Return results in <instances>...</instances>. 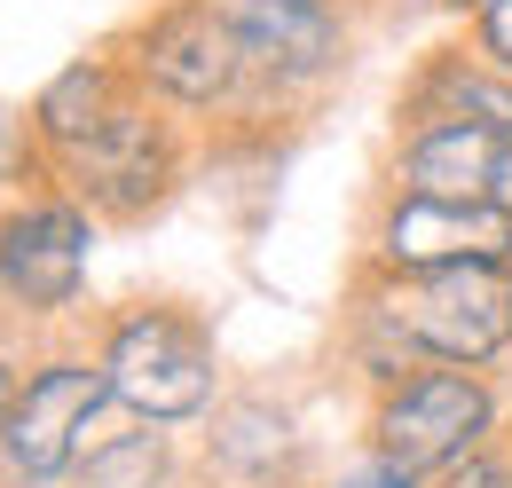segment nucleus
Listing matches in <instances>:
<instances>
[{
	"label": "nucleus",
	"mask_w": 512,
	"mask_h": 488,
	"mask_svg": "<svg viewBox=\"0 0 512 488\" xmlns=\"http://www.w3.org/2000/svg\"><path fill=\"white\" fill-rule=\"evenodd\" d=\"M95 363L111 378V402L134 426H205L229 394V370L213 347V323L182 300H127L95 323Z\"/></svg>",
	"instance_id": "nucleus-1"
},
{
	"label": "nucleus",
	"mask_w": 512,
	"mask_h": 488,
	"mask_svg": "<svg viewBox=\"0 0 512 488\" xmlns=\"http://www.w3.org/2000/svg\"><path fill=\"white\" fill-rule=\"evenodd\" d=\"M245 48V126L268 134L284 119H308L323 95L355 71L363 48V0H213Z\"/></svg>",
	"instance_id": "nucleus-2"
},
{
	"label": "nucleus",
	"mask_w": 512,
	"mask_h": 488,
	"mask_svg": "<svg viewBox=\"0 0 512 488\" xmlns=\"http://www.w3.org/2000/svg\"><path fill=\"white\" fill-rule=\"evenodd\" d=\"M111 48L127 63L134 95H150L190 134L245 126V95H253L245 87V48H237V32L213 0H150L111 32Z\"/></svg>",
	"instance_id": "nucleus-3"
},
{
	"label": "nucleus",
	"mask_w": 512,
	"mask_h": 488,
	"mask_svg": "<svg viewBox=\"0 0 512 488\" xmlns=\"http://www.w3.org/2000/svg\"><path fill=\"white\" fill-rule=\"evenodd\" d=\"M95 229L103 221L56 182L0 189V339L8 331H48L87 300Z\"/></svg>",
	"instance_id": "nucleus-4"
},
{
	"label": "nucleus",
	"mask_w": 512,
	"mask_h": 488,
	"mask_svg": "<svg viewBox=\"0 0 512 488\" xmlns=\"http://www.w3.org/2000/svg\"><path fill=\"white\" fill-rule=\"evenodd\" d=\"M190 158H197L190 126L166 119L150 95H127V103L95 126L71 158H56L40 182L71 189L103 229H134V221H150L174 189L190 182Z\"/></svg>",
	"instance_id": "nucleus-5"
},
{
	"label": "nucleus",
	"mask_w": 512,
	"mask_h": 488,
	"mask_svg": "<svg viewBox=\"0 0 512 488\" xmlns=\"http://www.w3.org/2000/svg\"><path fill=\"white\" fill-rule=\"evenodd\" d=\"M497 433H505V386L489 370L418 363L363 402V449L402 465V473H418V481H434L442 465L473 457Z\"/></svg>",
	"instance_id": "nucleus-6"
},
{
	"label": "nucleus",
	"mask_w": 512,
	"mask_h": 488,
	"mask_svg": "<svg viewBox=\"0 0 512 488\" xmlns=\"http://www.w3.org/2000/svg\"><path fill=\"white\" fill-rule=\"evenodd\" d=\"M355 276L379 284L386 315L402 323V339H410L418 363L497 370L512 355V260L505 252L449 260V268H426V276H386V268L355 260Z\"/></svg>",
	"instance_id": "nucleus-7"
},
{
	"label": "nucleus",
	"mask_w": 512,
	"mask_h": 488,
	"mask_svg": "<svg viewBox=\"0 0 512 488\" xmlns=\"http://www.w3.org/2000/svg\"><path fill=\"white\" fill-rule=\"evenodd\" d=\"M111 410H119L111 402V378H103L87 339L79 347H40L32 370H24V394L8 410V426H0V457L24 481L56 488V481L79 473V457L95 449V433H103Z\"/></svg>",
	"instance_id": "nucleus-8"
},
{
	"label": "nucleus",
	"mask_w": 512,
	"mask_h": 488,
	"mask_svg": "<svg viewBox=\"0 0 512 488\" xmlns=\"http://www.w3.org/2000/svg\"><path fill=\"white\" fill-rule=\"evenodd\" d=\"M308 426L284 394L268 386H229L221 410L205 418L197 441V481L205 488H308Z\"/></svg>",
	"instance_id": "nucleus-9"
},
{
	"label": "nucleus",
	"mask_w": 512,
	"mask_h": 488,
	"mask_svg": "<svg viewBox=\"0 0 512 488\" xmlns=\"http://www.w3.org/2000/svg\"><path fill=\"white\" fill-rule=\"evenodd\" d=\"M512 244V213L497 205H442V197H402V189H379L371 213H363V268H386V276H426V268H449V260H489Z\"/></svg>",
	"instance_id": "nucleus-10"
},
{
	"label": "nucleus",
	"mask_w": 512,
	"mask_h": 488,
	"mask_svg": "<svg viewBox=\"0 0 512 488\" xmlns=\"http://www.w3.org/2000/svg\"><path fill=\"white\" fill-rule=\"evenodd\" d=\"M127 95H134V79H127V63H119L111 40L87 48V56H71V63H56V71L32 87V103H24V166H32V182H40L56 158H71Z\"/></svg>",
	"instance_id": "nucleus-11"
},
{
	"label": "nucleus",
	"mask_w": 512,
	"mask_h": 488,
	"mask_svg": "<svg viewBox=\"0 0 512 488\" xmlns=\"http://www.w3.org/2000/svg\"><path fill=\"white\" fill-rule=\"evenodd\" d=\"M497 126L481 119H402L394 150H386L379 189L402 197H442V205H489V174H497Z\"/></svg>",
	"instance_id": "nucleus-12"
},
{
	"label": "nucleus",
	"mask_w": 512,
	"mask_h": 488,
	"mask_svg": "<svg viewBox=\"0 0 512 488\" xmlns=\"http://www.w3.org/2000/svg\"><path fill=\"white\" fill-rule=\"evenodd\" d=\"M182 481V449L166 426H119V433H95V449L79 457L71 488H174Z\"/></svg>",
	"instance_id": "nucleus-13"
},
{
	"label": "nucleus",
	"mask_w": 512,
	"mask_h": 488,
	"mask_svg": "<svg viewBox=\"0 0 512 488\" xmlns=\"http://www.w3.org/2000/svg\"><path fill=\"white\" fill-rule=\"evenodd\" d=\"M426 488H512V433H497V441H481L473 457L442 465Z\"/></svg>",
	"instance_id": "nucleus-14"
},
{
	"label": "nucleus",
	"mask_w": 512,
	"mask_h": 488,
	"mask_svg": "<svg viewBox=\"0 0 512 488\" xmlns=\"http://www.w3.org/2000/svg\"><path fill=\"white\" fill-rule=\"evenodd\" d=\"M465 48L489 63V71L512 79V0H481V8L465 16Z\"/></svg>",
	"instance_id": "nucleus-15"
},
{
	"label": "nucleus",
	"mask_w": 512,
	"mask_h": 488,
	"mask_svg": "<svg viewBox=\"0 0 512 488\" xmlns=\"http://www.w3.org/2000/svg\"><path fill=\"white\" fill-rule=\"evenodd\" d=\"M323 488H426V481H418V473H402V465H386V457H371V449H363V457H355V465H347L339 481H323Z\"/></svg>",
	"instance_id": "nucleus-16"
},
{
	"label": "nucleus",
	"mask_w": 512,
	"mask_h": 488,
	"mask_svg": "<svg viewBox=\"0 0 512 488\" xmlns=\"http://www.w3.org/2000/svg\"><path fill=\"white\" fill-rule=\"evenodd\" d=\"M24 370H32V355H16V339H0V426H8L16 394H24Z\"/></svg>",
	"instance_id": "nucleus-17"
},
{
	"label": "nucleus",
	"mask_w": 512,
	"mask_h": 488,
	"mask_svg": "<svg viewBox=\"0 0 512 488\" xmlns=\"http://www.w3.org/2000/svg\"><path fill=\"white\" fill-rule=\"evenodd\" d=\"M489 205H497V213H512V134L497 142V174H489Z\"/></svg>",
	"instance_id": "nucleus-18"
},
{
	"label": "nucleus",
	"mask_w": 512,
	"mask_h": 488,
	"mask_svg": "<svg viewBox=\"0 0 512 488\" xmlns=\"http://www.w3.org/2000/svg\"><path fill=\"white\" fill-rule=\"evenodd\" d=\"M434 8H442V16H457V24H465V16L481 8V0H434Z\"/></svg>",
	"instance_id": "nucleus-19"
},
{
	"label": "nucleus",
	"mask_w": 512,
	"mask_h": 488,
	"mask_svg": "<svg viewBox=\"0 0 512 488\" xmlns=\"http://www.w3.org/2000/svg\"><path fill=\"white\" fill-rule=\"evenodd\" d=\"M0 488H40V481H24V473H16L8 457H0Z\"/></svg>",
	"instance_id": "nucleus-20"
},
{
	"label": "nucleus",
	"mask_w": 512,
	"mask_h": 488,
	"mask_svg": "<svg viewBox=\"0 0 512 488\" xmlns=\"http://www.w3.org/2000/svg\"><path fill=\"white\" fill-rule=\"evenodd\" d=\"M505 260H512V244H505Z\"/></svg>",
	"instance_id": "nucleus-21"
}]
</instances>
